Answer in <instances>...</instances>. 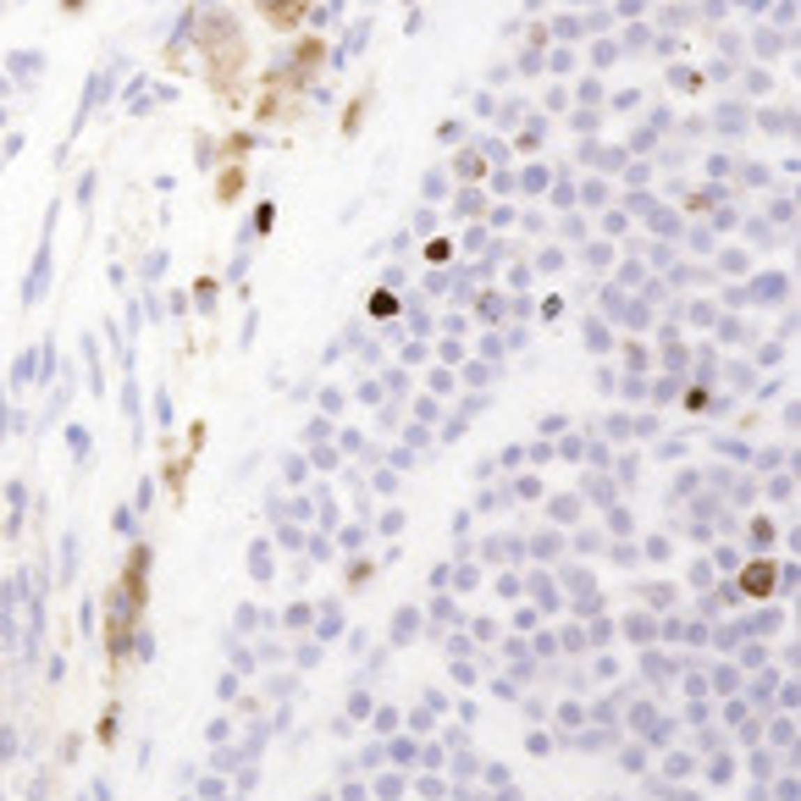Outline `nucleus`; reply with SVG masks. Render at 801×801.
<instances>
[{"label": "nucleus", "mask_w": 801, "mask_h": 801, "mask_svg": "<svg viewBox=\"0 0 801 801\" xmlns=\"http://www.w3.org/2000/svg\"><path fill=\"white\" fill-rule=\"evenodd\" d=\"M249 564H254V575H271V553H266V547H254V553H249Z\"/></svg>", "instance_id": "f257e3e1"}]
</instances>
